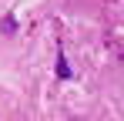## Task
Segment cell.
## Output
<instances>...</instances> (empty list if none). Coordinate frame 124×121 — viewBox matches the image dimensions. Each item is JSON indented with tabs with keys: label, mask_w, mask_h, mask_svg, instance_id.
<instances>
[{
	"label": "cell",
	"mask_w": 124,
	"mask_h": 121,
	"mask_svg": "<svg viewBox=\"0 0 124 121\" xmlns=\"http://www.w3.org/2000/svg\"><path fill=\"white\" fill-rule=\"evenodd\" d=\"M57 74H61V78H70V64H67V60H57Z\"/></svg>",
	"instance_id": "1"
}]
</instances>
